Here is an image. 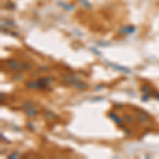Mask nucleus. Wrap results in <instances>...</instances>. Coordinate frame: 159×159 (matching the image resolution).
<instances>
[{"instance_id":"1","label":"nucleus","mask_w":159,"mask_h":159,"mask_svg":"<svg viewBox=\"0 0 159 159\" xmlns=\"http://www.w3.org/2000/svg\"><path fill=\"white\" fill-rule=\"evenodd\" d=\"M7 64H10V67H12L13 69H18V68H20V66H16V62H7Z\"/></svg>"}]
</instances>
